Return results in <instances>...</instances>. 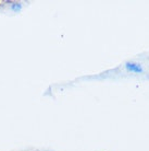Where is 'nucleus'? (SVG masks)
I'll return each instance as SVG.
<instances>
[{
  "label": "nucleus",
  "mask_w": 149,
  "mask_h": 151,
  "mask_svg": "<svg viewBox=\"0 0 149 151\" xmlns=\"http://www.w3.org/2000/svg\"><path fill=\"white\" fill-rule=\"evenodd\" d=\"M127 68L130 69V70H133V71H142V68H140V66L139 65H135V64H128L127 65Z\"/></svg>",
  "instance_id": "1"
}]
</instances>
